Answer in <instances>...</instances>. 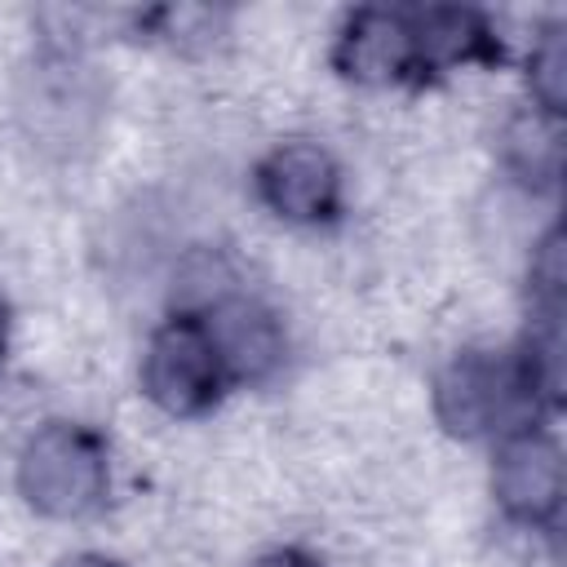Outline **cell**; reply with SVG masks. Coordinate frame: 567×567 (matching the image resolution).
Listing matches in <instances>:
<instances>
[{"label":"cell","instance_id":"14","mask_svg":"<svg viewBox=\"0 0 567 567\" xmlns=\"http://www.w3.org/2000/svg\"><path fill=\"white\" fill-rule=\"evenodd\" d=\"M4 341H9V310H4V301H0V354H4Z\"/></svg>","mask_w":567,"mask_h":567},{"label":"cell","instance_id":"1","mask_svg":"<svg viewBox=\"0 0 567 567\" xmlns=\"http://www.w3.org/2000/svg\"><path fill=\"white\" fill-rule=\"evenodd\" d=\"M545 403L536 399L518 354L461 350L434 381V412L452 434H492L523 430Z\"/></svg>","mask_w":567,"mask_h":567},{"label":"cell","instance_id":"8","mask_svg":"<svg viewBox=\"0 0 567 567\" xmlns=\"http://www.w3.org/2000/svg\"><path fill=\"white\" fill-rule=\"evenodd\" d=\"M204 328L213 332L226 377H248L261 381L266 372H275V363L284 359V332L275 323L270 310H261L248 297H217L208 315H199Z\"/></svg>","mask_w":567,"mask_h":567},{"label":"cell","instance_id":"12","mask_svg":"<svg viewBox=\"0 0 567 567\" xmlns=\"http://www.w3.org/2000/svg\"><path fill=\"white\" fill-rule=\"evenodd\" d=\"M257 567H319L306 549H275V554H266Z\"/></svg>","mask_w":567,"mask_h":567},{"label":"cell","instance_id":"2","mask_svg":"<svg viewBox=\"0 0 567 567\" xmlns=\"http://www.w3.org/2000/svg\"><path fill=\"white\" fill-rule=\"evenodd\" d=\"M18 487L49 518H80L106 492V447L93 430L53 421L35 430L18 461Z\"/></svg>","mask_w":567,"mask_h":567},{"label":"cell","instance_id":"9","mask_svg":"<svg viewBox=\"0 0 567 567\" xmlns=\"http://www.w3.org/2000/svg\"><path fill=\"white\" fill-rule=\"evenodd\" d=\"M421 71H447L465 62H496L501 40L492 35L487 18L474 9H425L412 13Z\"/></svg>","mask_w":567,"mask_h":567},{"label":"cell","instance_id":"3","mask_svg":"<svg viewBox=\"0 0 567 567\" xmlns=\"http://www.w3.org/2000/svg\"><path fill=\"white\" fill-rule=\"evenodd\" d=\"M97 115H102V84L71 49H49L27 66L18 93V120L40 151H58V155L80 151L93 137Z\"/></svg>","mask_w":567,"mask_h":567},{"label":"cell","instance_id":"11","mask_svg":"<svg viewBox=\"0 0 567 567\" xmlns=\"http://www.w3.org/2000/svg\"><path fill=\"white\" fill-rule=\"evenodd\" d=\"M527 75H532V93H536L540 111L563 115V93H567V27L563 22H554L540 35V44L532 49Z\"/></svg>","mask_w":567,"mask_h":567},{"label":"cell","instance_id":"5","mask_svg":"<svg viewBox=\"0 0 567 567\" xmlns=\"http://www.w3.org/2000/svg\"><path fill=\"white\" fill-rule=\"evenodd\" d=\"M257 195L261 204L297 226H315L337 217L341 208V173L323 146L292 142L261 159L257 168Z\"/></svg>","mask_w":567,"mask_h":567},{"label":"cell","instance_id":"13","mask_svg":"<svg viewBox=\"0 0 567 567\" xmlns=\"http://www.w3.org/2000/svg\"><path fill=\"white\" fill-rule=\"evenodd\" d=\"M53 567H120V563H111V558H102V554H71V558H62V563H53Z\"/></svg>","mask_w":567,"mask_h":567},{"label":"cell","instance_id":"10","mask_svg":"<svg viewBox=\"0 0 567 567\" xmlns=\"http://www.w3.org/2000/svg\"><path fill=\"white\" fill-rule=\"evenodd\" d=\"M505 164L532 190H554L563 168V128L549 111H523L505 128Z\"/></svg>","mask_w":567,"mask_h":567},{"label":"cell","instance_id":"7","mask_svg":"<svg viewBox=\"0 0 567 567\" xmlns=\"http://www.w3.org/2000/svg\"><path fill=\"white\" fill-rule=\"evenodd\" d=\"M496 501L518 523H549L563 505V452L549 434L518 430L505 439L492 474Z\"/></svg>","mask_w":567,"mask_h":567},{"label":"cell","instance_id":"4","mask_svg":"<svg viewBox=\"0 0 567 567\" xmlns=\"http://www.w3.org/2000/svg\"><path fill=\"white\" fill-rule=\"evenodd\" d=\"M226 381L230 377H226L221 350L199 315H173L151 337L146 359H142V390L164 412H173V416L208 412L221 399Z\"/></svg>","mask_w":567,"mask_h":567},{"label":"cell","instance_id":"6","mask_svg":"<svg viewBox=\"0 0 567 567\" xmlns=\"http://www.w3.org/2000/svg\"><path fill=\"white\" fill-rule=\"evenodd\" d=\"M332 62L354 84H399L408 75H421L416 53V27L412 13L394 9H354L337 35Z\"/></svg>","mask_w":567,"mask_h":567}]
</instances>
